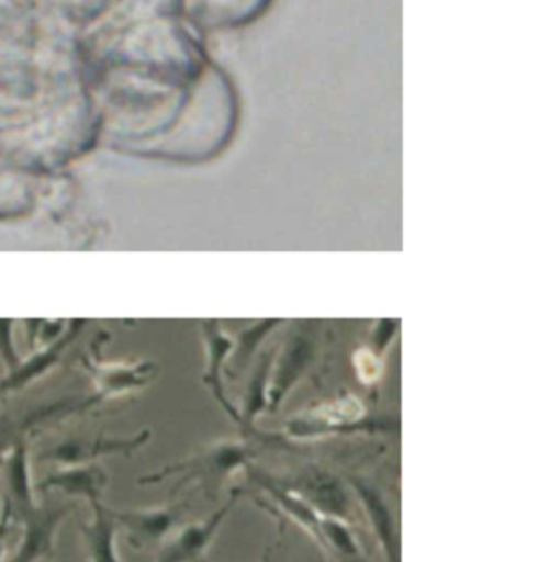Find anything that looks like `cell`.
<instances>
[{"label":"cell","instance_id":"cell-1","mask_svg":"<svg viewBox=\"0 0 549 562\" xmlns=\"http://www.w3.org/2000/svg\"><path fill=\"white\" fill-rule=\"evenodd\" d=\"M23 458L7 469L5 491L0 497V525L19 528L15 553L2 562H40L55 557L63 524L75 512V502H38Z\"/></svg>","mask_w":549,"mask_h":562},{"label":"cell","instance_id":"cell-2","mask_svg":"<svg viewBox=\"0 0 549 562\" xmlns=\"http://www.w3.org/2000/svg\"><path fill=\"white\" fill-rule=\"evenodd\" d=\"M119 530L124 531L125 541L135 551L158 548L187 518L190 502L180 501L161 507L117 510L109 507Z\"/></svg>","mask_w":549,"mask_h":562},{"label":"cell","instance_id":"cell-3","mask_svg":"<svg viewBox=\"0 0 549 562\" xmlns=\"http://www.w3.org/2000/svg\"><path fill=\"white\" fill-rule=\"evenodd\" d=\"M240 488H234L227 501L210 517L178 527L160 547L154 562H204L217 533L226 524L231 512L243 497Z\"/></svg>","mask_w":549,"mask_h":562},{"label":"cell","instance_id":"cell-4","mask_svg":"<svg viewBox=\"0 0 549 562\" xmlns=\"http://www.w3.org/2000/svg\"><path fill=\"white\" fill-rule=\"evenodd\" d=\"M280 484L300 495L323 517L339 518L349 524L356 521V495L350 485L337 475L310 469Z\"/></svg>","mask_w":549,"mask_h":562},{"label":"cell","instance_id":"cell-5","mask_svg":"<svg viewBox=\"0 0 549 562\" xmlns=\"http://www.w3.org/2000/svg\"><path fill=\"white\" fill-rule=\"evenodd\" d=\"M349 485L382 551L383 561L402 562V535H400L399 520L383 492L369 481L359 477L350 479Z\"/></svg>","mask_w":549,"mask_h":562},{"label":"cell","instance_id":"cell-6","mask_svg":"<svg viewBox=\"0 0 549 562\" xmlns=\"http://www.w3.org/2000/svg\"><path fill=\"white\" fill-rule=\"evenodd\" d=\"M91 517L79 524L88 562H124L117 550L119 527L105 502L91 505Z\"/></svg>","mask_w":549,"mask_h":562},{"label":"cell","instance_id":"cell-7","mask_svg":"<svg viewBox=\"0 0 549 562\" xmlns=\"http://www.w3.org/2000/svg\"><path fill=\"white\" fill-rule=\"evenodd\" d=\"M105 487H108V475L96 468L71 469V471L58 472L49 475L36 487V494L65 495L71 501H82L91 505L104 502Z\"/></svg>","mask_w":549,"mask_h":562},{"label":"cell","instance_id":"cell-8","mask_svg":"<svg viewBox=\"0 0 549 562\" xmlns=\"http://www.w3.org/2000/svg\"><path fill=\"white\" fill-rule=\"evenodd\" d=\"M362 413V405L357 398H343L317 409L316 418L324 426H344L357 422Z\"/></svg>","mask_w":549,"mask_h":562},{"label":"cell","instance_id":"cell-9","mask_svg":"<svg viewBox=\"0 0 549 562\" xmlns=\"http://www.w3.org/2000/svg\"><path fill=\"white\" fill-rule=\"evenodd\" d=\"M354 366H356L357 373H359V379L362 382L372 383L382 375V363L370 350H359L354 356Z\"/></svg>","mask_w":549,"mask_h":562},{"label":"cell","instance_id":"cell-10","mask_svg":"<svg viewBox=\"0 0 549 562\" xmlns=\"http://www.w3.org/2000/svg\"><path fill=\"white\" fill-rule=\"evenodd\" d=\"M7 530L5 528L0 527V562H2L3 557V541H5Z\"/></svg>","mask_w":549,"mask_h":562},{"label":"cell","instance_id":"cell-11","mask_svg":"<svg viewBox=\"0 0 549 562\" xmlns=\"http://www.w3.org/2000/svg\"><path fill=\"white\" fill-rule=\"evenodd\" d=\"M262 562H270L269 561V553L266 554V558H264Z\"/></svg>","mask_w":549,"mask_h":562}]
</instances>
